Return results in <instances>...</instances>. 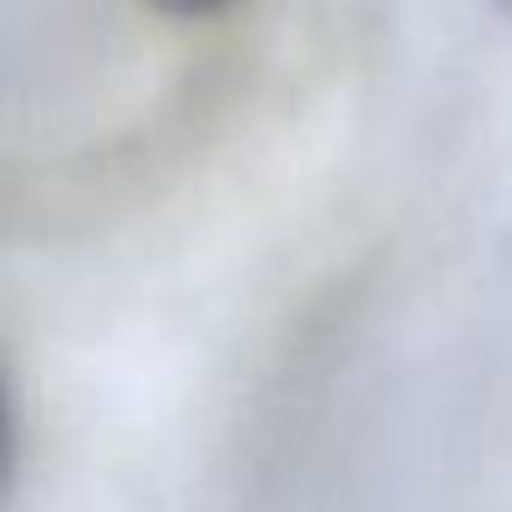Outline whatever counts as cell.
Masks as SVG:
<instances>
[{
  "label": "cell",
  "instance_id": "6da1fadb",
  "mask_svg": "<svg viewBox=\"0 0 512 512\" xmlns=\"http://www.w3.org/2000/svg\"><path fill=\"white\" fill-rule=\"evenodd\" d=\"M139 7H151L169 25H211V19H229L241 0H139Z\"/></svg>",
  "mask_w": 512,
  "mask_h": 512
}]
</instances>
